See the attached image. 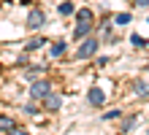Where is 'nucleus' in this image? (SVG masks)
I'll use <instances>...</instances> for the list:
<instances>
[{"instance_id":"nucleus-19","label":"nucleus","mask_w":149,"mask_h":135,"mask_svg":"<svg viewBox=\"0 0 149 135\" xmlns=\"http://www.w3.org/2000/svg\"><path fill=\"white\" fill-rule=\"evenodd\" d=\"M146 135H149V132H146Z\"/></svg>"},{"instance_id":"nucleus-7","label":"nucleus","mask_w":149,"mask_h":135,"mask_svg":"<svg viewBox=\"0 0 149 135\" xmlns=\"http://www.w3.org/2000/svg\"><path fill=\"white\" fill-rule=\"evenodd\" d=\"M57 14H60V16H71V14H73V3H71V0H65V3H60Z\"/></svg>"},{"instance_id":"nucleus-9","label":"nucleus","mask_w":149,"mask_h":135,"mask_svg":"<svg viewBox=\"0 0 149 135\" xmlns=\"http://www.w3.org/2000/svg\"><path fill=\"white\" fill-rule=\"evenodd\" d=\"M63 54H65V43H63V41L52 43V57H63Z\"/></svg>"},{"instance_id":"nucleus-13","label":"nucleus","mask_w":149,"mask_h":135,"mask_svg":"<svg viewBox=\"0 0 149 135\" xmlns=\"http://www.w3.org/2000/svg\"><path fill=\"white\" fill-rule=\"evenodd\" d=\"M130 43H133L136 49H141V46H146V38H141V35H133V38H130Z\"/></svg>"},{"instance_id":"nucleus-4","label":"nucleus","mask_w":149,"mask_h":135,"mask_svg":"<svg viewBox=\"0 0 149 135\" xmlns=\"http://www.w3.org/2000/svg\"><path fill=\"white\" fill-rule=\"evenodd\" d=\"M46 24V16H43V11H38V8H33L30 16H27V27L30 30H38V27Z\"/></svg>"},{"instance_id":"nucleus-16","label":"nucleus","mask_w":149,"mask_h":135,"mask_svg":"<svg viewBox=\"0 0 149 135\" xmlns=\"http://www.w3.org/2000/svg\"><path fill=\"white\" fill-rule=\"evenodd\" d=\"M8 135H30V132L22 130V127H11V130H8Z\"/></svg>"},{"instance_id":"nucleus-17","label":"nucleus","mask_w":149,"mask_h":135,"mask_svg":"<svg viewBox=\"0 0 149 135\" xmlns=\"http://www.w3.org/2000/svg\"><path fill=\"white\" fill-rule=\"evenodd\" d=\"M133 127H136V119H127V122H125V127H122V130H125V132H130Z\"/></svg>"},{"instance_id":"nucleus-8","label":"nucleus","mask_w":149,"mask_h":135,"mask_svg":"<svg viewBox=\"0 0 149 135\" xmlns=\"http://www.w3.org/2000/svg\"><path fill=\"white\" fill-rule=\"evenodd\" d=\"M133 89H136V92L141 95V97H146V95H149V84H146V81H136V84H133Z\"/></svg>"},{"instance_id":"nucleus-2","label":"nucleus","mask_w":149,"mask_h":135,"mask_svg":"<svg viewBox=\"0 0 149 135\" xmlns=\"http://www.w3.org/2000/svg\"><path fill=\"white\" fill-rule=\"evenodd\" d=\"M52 92V81L49 78H38V81H33V87H30V97L33 100H43Z\"/></svg>"},{"instance_id":"nucleus-12","label":"nucleus","mask_w":149,"mask_h":135,"mask_svg":"<svg viewBox=\"0 0 149 135\" xmlns=\"http://www.w3.org/2000/svg\"><path fill=\"white\" fill-rule=\"evenodd\" d=\"M130 19H133L130 14H117V16H114V22H117V24H130Z\"/></svg>"},{"instance_id":"nucleus-3","label":"nucleus","mask_w":149,"mask_h":135,"mask_svg":"<svg viewBox=\"0 0 149 135\" xmlns=\"http://www.w3.org/2000/svg\"><path fill=\"white\" fill-rule=\"evenodd\" d=\"M90 33H92V19H79L76 30H73V38H76V41H84Z\"/></svg>"},{"instance_id":"nucleus-1","label":"nucleus","mask_w":149,"mask_h":135,"mask_svg":"<svg viewBox=\"0 0 149 135\" xmlns=\"http://www.w3.org/2000/svg\"><path fill=\"white\" fill-rule=\"evenodd\" d=\"M95 51H98V38H90V35H87V38H84L81 43H79L76 57H79V60H90Z\"/></svg>"},{"instance_id":"nucleus-10","label":"nucleus","mask_w":149,"mask_h":135,"mask_svg":"<svg viewBox=\"0 0 149 135\" xmlns=\"http://www.w3.org/2000/svg\"><path fill=\"white\" fill-rule=\"evenodd\" d=\"M43 43H46V38H33V41H27V51H33V49H41Z\"/></svg>"},{"instance_id":"nucleus-6","label":"nucleus","mask_w":149,"mask_h":135,"mask_svg":"<svg viewBox=\"0 0 149 135\" xmlns=\"http://www.w3.org/2000/svg\"><path fill=\"white\" fill-rule=\"evenodd\" d=\"M43 100H46V103H43V105H46V111H57V108L60 105H63V100H60V95H46V97H43Z\"/></svg>"},{"instance_id":"nucleus-18","label":"nucleus","mask_w":149,"mask_h":135,"mask_svg":"<svg viewBox=\"0 0 149 135\" xmlns=\"http://www.w3.org/2000/svg\"><path fill=\"white\" fill-rule=\"evenodd\" d=\"M136 6H141V8H149V0H133Z\"/></svg>"},{"instance_id":"nucleus-14","label":"nucleus","mask_w":149,"mask_h":135,"mask_svg":"<svg viewBox=\"0 0 149 135\" xmlns=\"http://www.w3.org/2000/svg\"><path fill=\"white\" fill-rule=\"evenodd\" d=\"M117 116H122V111H117V108H114V111H106L103 114V122H111V119H117Z\"/></svg>"},{"instance_id":"nucleus-15","label":"nucleus","mask_w":149,"mask_h":135,"mask_svg":"<svg viewBox=\"0 0 149 135\" xmlns=\"http://www.w3.org/2000/svg\"><path fill=\"white\" fill-rule=\"evenodd\" d=\"M76 16H79V19H92V11H90V8H81Z\"/></svg>"},{"instance_id":"nucleus-11","label":"nucleus","mask_w":149,"mask_h":135,"mask_svg":"<svg viewBox=\"0 0 149 135\" xmlns=\"http://www.w3.org/2000/svg\"><path fill=\"white\" fill-rule=\"evenodd\" d=\"M14 127V119L11 116H0V130H11Z\"/></svg>"},{"instance_id":"nucleus-5","label":"nucleus","mask_w":149,"mask_h":135,"mask_svg":"<svg viewBox=\"0 0 149 135\" xmlns=\"http://www.w3.org/2000/svg\"><path fill=\"white\" fill-rule=\"evenodd\" d=\"M87 100H90V105H95V108H98V105H103V103H106V92H103L100 87H92L90 92H87Z\"/></svg>"}]
</instances>
